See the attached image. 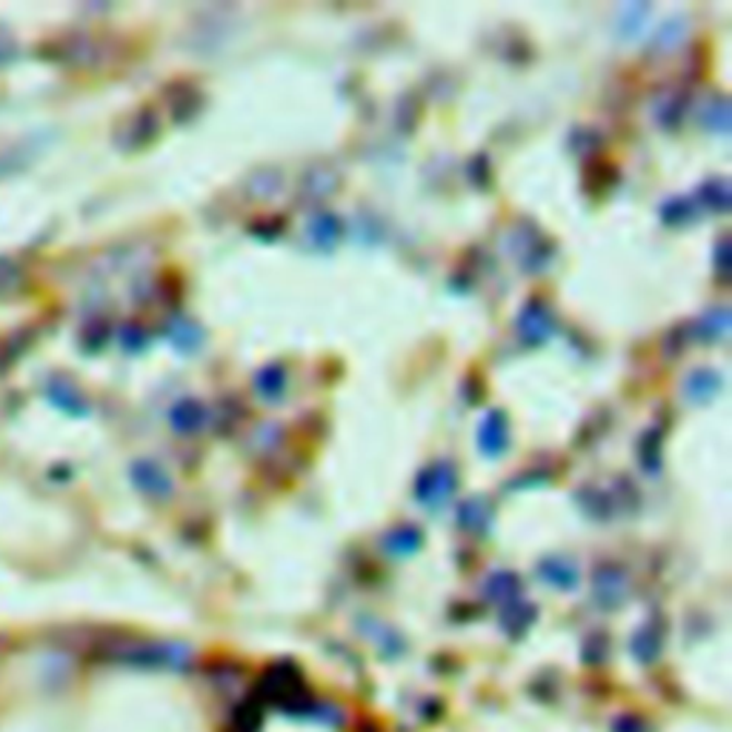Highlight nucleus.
<instances>
[{
  "instance_id": "nucleus-2",
  "label": "nucleus",
  "mask_w": 732,
  "mask_h": 732,
  "mask_svg": "<svg viewBox=\"0 0 732 732\" xmlns=\"http://www.w3.org/2000/svg\"><path fill=\"white\" fill-rule=\"evenodd\" d=\"M541 578L552 587L569 589L578 584V573H575V564L566 559H550L544 566H541Z\"/></svg>"
},
{
  "instance_id": "nucleus-5",
  "label": "nucleus",
  "mask_w": 732,
  "mask_h": 732,
  "mask_svg": "<svg viewBox=\"0 0 732 732\" xmlns=\"http://www.w3.org/2000/svg\"><path fill=\"white\" fill-rule=\"evenodd\" d=\"M418 532H412V529H398V532H393V536L386 538V547L393 552H398V555H407V552H416L418 547Z\"/></svg>"
},
{
  "instance_id": "nucleus-3",
  "label": "nucleus",
  "mask_w": 732,
  "mask_h": 732,
  "mask_svg": "<svg viewBox=\"0 0 732 732\" xmlns=\"http://www.w3.org/2000/svg\"><path fill=\"white\" fill-rule=\"evenodd\" d=\"M487 596L492 598V601H499V604L509 607L515 604V601H521V587H518V578L509 573H499L495 578H490L487 581Z\"/></svg>"
},
{
  "instance_id": "nucleus-1",
  "label": "nucleus",
  "mask_w": 732,
  "mask_h": 732,
  "mask_svg": "<svg viewBox=\"0 0 732 732\" xmlns=\"http://www.w3.org/2000/svg\"><path fill=\"white\" fill-rule=\"evenodd\" d=\"M633 656L635 661L641 664H652L658 656H661V629L656 624H647L644 629H638L633 641Z\"/></svg>"
},
{
  "instance_id": "nucleus-4",
  "label": "nucleus",
  "mask_w": 732,
  "mask_h": 732,
  "mask_svg": "<svg viewBox=\"0 0 732 732\" xmlns=\"http://www.w3.org/2000/svg\"><path fill=\"white\" fill-rule=\"evenodd\" d=\"M624 596V575H619L615 569H607V573L598 575V601L604 607H615Z\"/></svg>"
},
{
  "instance_id": "nucleus-6",
  "label": "nucleus",
  "mask_w": 732,
  "mask_h": 732,
  "mask_svg": "<svg viewBox=\"0 0 732 732\" xmlns=\"http://www.w3.org/2000/svg\"><path fill=\"white\" fill-rule=\"evenodd\" d=\"M641 730H644V724L633 716H624L615 721V732H641Z\"/></svg>"
}]
</instances>
